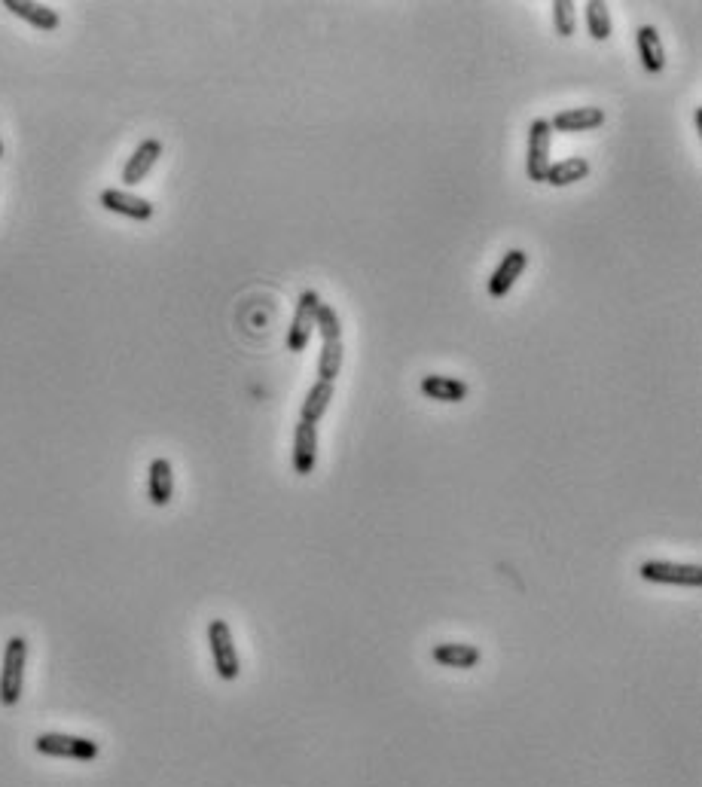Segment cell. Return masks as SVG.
I'll return each mask as SVG.
<instances>
[{
    "instance_id": "9c48e42d",
    "label": "cell",
    "mask_w": 702,
    "mask_h": 787,
    "mask_svg": "<svg viewBox=\"0 0 702 787\" xmlns=\"http://www.w3.org/2000/svg\"><path fill=\"white\" fill-rule=\"evenodd\" d=\"M159 156H162V141L159 138H144L138 147H135V153L129 156V162L123 165V184L132 190V187H138L141 180L153 171V165L159 162Z\"/></svg>"
},
{
    "instance_id": "7c38bea8",
    "label": "cell",
    "mask_w": 702,
    "mask_h": 787,
    "mask_svg": "<svg viewBox=\"0 0 702 787\" xmlns=\"http://www.w3.org/2000/svg\"><path fill=\"white\" fill-rule=\"evenodd\" d=\"M318 464V425L300 421L294 431V473L309 476Z\"/></svg>"
},
{
    "instance_id": "5bb4252c",
    "label": "cell",
    "mask_w": 702,
    "mask_h": 787,
    "mask_svg": "<svg viewBox=\"0 0 702 787\" xmlns=\"http://www.w3.org/2000/svg\"><path fill=\"white\" fill-rule=\"evenodd\" d=\"M431 659H434L437 665H446V669H461V672H467V669H474V665H480L483 653H480V647H474V644L446 641V644H437V647L431 650Z\"/></svg>"
},
{
    "instance_id": "ba28073f",
    "label": "cell",
    "mask_w": 702,
    "mask_h": 787,
    "mask_svg": "<svg viewBox=\"0 0 702 787\" xmlns=\"http://www.w3.org/2000/svg\"><path fill=\"white\" fill-rule=\"evenodd\" d=\"M98 202L104 205V211L138 220V223L153 217V202H147V199H141V196H135L129 190H101Z\"/></svg>"
},
{
    "instance_id": "8fae6325",
    "label": "cell",
    "mask_w": 702,
    "mask_h": 787,
    "mask_svg": "<svg viewBox=\"0 0 702 787\" xmlns=\"http://www.w3.org/2000/svg\"><path fill=\"white\" fill-rule=\"evenodd\" d=\"M635 46H638V58H641V68L648 74H663L666 68V49H663V40H660V31L654 25H641L635 31Z\"/></svg>"
},
{
    "instance_id": "603a6c76",
    "label": "cell",
    "mask_w": 702,
    "mask_h": 787,
    "mask_svg": "<svg viewBox=\"0 0 702 787\" xmlns=\"http://www.w3.org/2000/svg\"><path fill=\"white\" fill-rule=\"evenodd\" d=\"M693 123H696V132H702V107H696V113H693Z\"/></svg>"
},
{
    "instance_id": "3957f363",
    "label": "cell",
    "mask_w": 702,
    "mask_h": 787,
    "mask_svg": "<svg viewBox=\"0 0 702 787\" xmlns=\"http://www.w3.org/2000/svg\"><path fill=\"white\" fill-rule=\"evenodd\" d=\"M34 751L43 757H62V760H80V763H92L101 748L92 739L83 736H68V733H43L34 742Z\"/></svg>"
},
{
    "instance_id": "52a82bcc",
    "label": "cell",
    "mask_w": 702,
    "mask_h": 787,
    "mask_svg": "<svg viewBox=\"0 0 702 787\" xmlns=\"http://www.w3.org/2000/svg\"><path fill=\"white\" fill-rule=\"evenodd\" d=\"M525 266H529V254H525L522 248L507 251V254L501 257V263L495 266L492 278H489V296H492V299H504V296L513 290L516 278L525 272Z\"/></svg>"
},
{
    "instance_id": "ffe728a7",
    "label": "cell",
    "mask_w": 702,
    "mask_h": 787,
    "mask_svg": "<svg viewBox=\"0 0 702 787\" xmlns=\"http://www.w3.org/2000/svg\"><path fill=\"white\" fill-rule=\"evenodd\" d=\"M342 360H345L342 339L324 342V345H321V354H318V379H321V382H336V376H339V370H342Z\"/></svg>"
},
{
    "instance_id": "d6986e66",
    "label": "cell",
    "mask_w": 702,
    "mask_h": 787,
    "mask_svg": "<svg viewBox=\"0 0 702 787\" xmlns=\"http://www.w3.org/2000/svg\"><path fill=\"white\" fill-rule=\"evenodd\" d=\"M583 13H587V31H590V37L599 40V43H605V40L611 37V31H614L608 4H605V0H590V4L583 7Z\"/></svg>"
},
{
    "instance_id": "9a60e30c",
    "label": "cell",
    "mask_w": 702,
    "mask_h": 787,
    "mask_svg": "<svg viewBox=\"0 0 702 787\" xmlns=\"http://www.w3.org/2000/svg\"><path fill=\"white\" fill-rule=\"evenodd\" d=\"M4 10H10L13 16H19L22 22H28L37 31H55L62 25L58 13L46 4H34V0H4Z\"/></svg>"
},
{
    "instance_id": "5b68a950",
    "label": "cell",
    "mask_w": 702,
    "mask_h": 787,
    "mask_svg": "<svg viewBox=\"0 0 702 787\" xmlns=\"http://www.w3.org/2000/svg\"><path fill=\"white\" fill-rule=\"evenodd\" d=\"M550 144H553V129L550 119H532L529 126V156H525V171H529V180L535 184H544V177L550 171Z\"/></svg>"
},
{
    "instance_id": "30bf717a",
    "label": "cell",
    "mask_w": 702,
    "mask_h": 787,
    "mask_svg": "<svg viewBox=\"0 0 702 787\" xmlns=\"http://www.w3.org/2000/svg\"><path fill=\"white\" fill-rule=\"evenodd\" d=\"M605 123V110L602 107H568V110H559L553 119H550V129L553 132H593Z\"/></svg>"
},
{
    "instance_id": "44dd1931",
    "label": "cell",
    "mask_w": 702,
    "mask_h": 787,
    "mask_svg": "<svg viewBox=\"0 0 702 787\" xmlns=\"http://www.w3.org/2000/svg\"><path fill=\"white\" fill-rule=\"evenodd\" d=\"M315 330L321 333L324 342H336L342 339V324H339V315L330 302H321L318 306V315H315Z\"/></svg>"
},
{
    "instance_id": "277c9868",
    "label": "cell",
    "mask_w": 702,
    "mask_h": 787,
    "mask_svg": "<svg viewBox=\"0 0 702 787\" xmlns=\"http://www.w3.org/2000/svg\"><path fill=\"white\" fill-rule=\"evenodd\" d=\"M638 577H641V580H648V583H663V586H687V589L702 586V568H699V565L660 562V559L641 562Z\"/></svg>"
},
{
    "instance_id": "7a4b0ae2",
    "label": "cell",
    "mask_w": 702,
    "mask_h": 787,
    "mask_svg": "<svg viewBox=\"0 0 702 787\" xmlns=\"http://www.w3.org/2000/svg\"><path fill=\"white\" fill-rule=\"evenodd\" d=\"M208 647H211V659H214V672L220 681H236L242 675V659L236 650V641H232V629L226 620H211L208 623Z\"/></svg>"
},
{
    "instance_id": "7402d4cb",
    "label": "cell",
    "mask_w": 702,
    "mask_h": 787,
    "mask_svg": "<svg viewBox=\"0 0 702 787\" xmlns=\"http://www.w3.org/2000/svg\"><path fill=\"white\" fill-rule=\"evenodd\" d=\"M553 28L559 37H571L574 34V25H577V7L571 0H553Z\"/></svg>"
},
{
    "instance_id": "e0dca14e",
    "label": "cell",
    "mask_w": 702,
    "mask_h": 787,
    "mask_svg": "<svg viewBox=\"0 0 702 787\" xmlns=\"http://www.w3.org/2000/svg\"><path fill=\"white\" fill-rule=\"evenodd\" d=\"M587 174H590V162L587 159H583V156H568V159L550 165L544 184H550V187H571V184H577V180H583Z\"/></svg>"
},
{
    "instance_id": "2e32d148",
    "label": "cell",
    "mask_w": 702,
    "mask_h": 787,
    "mask_svg": "<svg viewBox=\"0 0 702 787\" xmlns=\"http://www.w3.org/2000/svg\"><path fill=\"white\" fill-rule=\"evenodd\" d=\"M419 388L428 400H437V403H461V400H467V394H471L467 382H461L455 376H422Z\"/></svg>"
},
{
    "instance_id": "6da1fadb",
    "label": "cell",
    "mask_w": 702,
    "mask_h": 787,
    "mask_svg": "<svg viewBox=\"0 0 702 787\" xmlns=\"http://www.w3.org/2000/svg\"><path fill=\"white\" fill-rule=\"evenodd\" d=\"M25 662H28V641L22 635H13L4 650V669H0V705L13 708L22 699Z\"/></svg>"
},
{
    "instance_id": "cb8c5ba5",
    "label": "cell",
    "mask_w": 702,
    "mask_h": 787,
    "mask_svg": "<svg viewBox=\"0 0 702 787\" xmlns=\"http://www.w3.org/2000/svg\"><path fill=\"white\" fill-rule=\"evenodd\" d=\"M0 159H4V138H0Z\"/></svg>"
},
{
    "instance_id": "8992f818",
    "label": "cell",
    "mask_w": 702,
    "mask_h": 787,
    "mask_svg": "<svg viewBox=\"0 0 702 787\" xmlns=\"http://www.w3.org/2000/svg\"><path fill=\"white\" fill-rule=\"evenodd\" d=\"M318 306H321V296H318L315 290H303V293H300L294 321H290V330H287V351H306V348H309V339H312V333H315Z\"/></svg>"
},
{
    "instance_id": "ac0fdd59",
    "label": "cell",
    "mask_w": 702,
    "mask_h": 787,
    "mask_svg": "<svg viewBox=\"0 0 702 787\" xmlns=\"http://www.w3.org/2000/svg\"><path fill=\"white\" fill-rule=\"evenodd\" d=\"M330 400H333V382H315L303 400V409H300V421H306V425H318V421L324 418V412L330 409Z\"/></svg>"
},
{
    "instance_id": "4fadbf2b",
    "label": "cell",
    "mask_w": 702,
    "mask_h": 787,
    "mask_svg": "<svg viewBox=\"0 0 702 787\" xmlns=\"http://www.w3.org/2000/svg\"><path fill=\"white\" fill-rule=\"evenodd\" d=\"M174 495V470L168 458H153L147 470V498L153 507H168Z\"/></svg>"
}]
</instances>
